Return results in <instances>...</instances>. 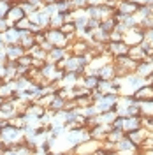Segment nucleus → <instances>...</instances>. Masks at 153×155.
<instances>
[{"instance_id":"obj_1","label":"nucleus","mask_w":153,"mask_h":155,"mask_svg":"<svg viewBox=\"0 0 153 155\" xmlns=\"http://www.w3.org/2000/svg\"><path fill=\"white\" fill-rule=\"evenodd\" d=\"M44 35H46V41L51 42L53 46H62L65 48L69 44V39L67 35L62 32L60 28H49V30H44Z\"/></svg>"},{"instance_id":"obj_2","label":"nucleus","mask_w":153,"mask_h":155,"mask_svg":"<svg viewBox=\"0 0 153 155\" xmlns=\"http://www.w3.org/2000/svg\"><path fill=\"white\" fill-rule=\"evenodd\" d=\"M106 51L113 53V57H120V55H127L129 53V46L125 44L123 41H111L109 46L106 48Z\"/></svg>"},{"instance_id":"obj_3","label":"nucleus","mask_w":153,"mask_h":155,"mask_svg":"<svg viewBox=\"0 0 153 155\" xmlns=\"http://www.w3.org/2000/svg\"><path fill=\"white\" fill-rule=\"evenodd\" d=\"M27 53V49L23 48L19 42H14V44H7L5 46V55L9 60H18L21 55H25Z\"/></svg>"},{"instance_id":"obj_4","label":"nucleus","mask_w":153,"mask_h":155,"mask_svg":"<svg viewBox=\"0 0 153 155\" xmlns=\"http://www.w3.org/2000/svg\"><path fill=\"white\" fill-rule=\"evenodd\" d=\"M4 39L7 44H14V42H19V30L16 27H9V28L4 32Z\"/></svg>"},{"instance_id":"obj_5","label":"nucleus","mask_w":153,"mask_h":155,"mask_svg":"<svg viewBox=\"0 0 153 155\" xmlns=\"http://www.w3.org/2000/svg\"><path fill=\"white\" fill-rule=\"evenodd\" d=\"M113 74H115V65L106 64V65H102L100 69H97V76L100 78V79H111Z\"/></svg>"},{"instance_id":"obj_6","label":"nucleus","mask_w":153,"mask_h":155,"mask_svg":"<svg viewBox=\"0 0 153 155\" xmlns=\"http://www.w3.org/2000/svg\"><path fill=\"white\" fill-rule=\"evenodd\" d=\"M63 23H65L63 14H62V12H55V14H51V18H49V28H60Z\"/></svg>"},{"instance_id":"obj_7","label":"nucleus","mask_w":153,"mask_h":155,"mask_svg":"<svg viewBox=\"0 0 153 155\" xmlns=\"http://www.w3.org/2000/svg\"><path fill=\"white\" fill-rule=\"evenodd\" d=\"M141 127V124H139V120L137 118H125L123 120V129L125 130H135V129H139Z\"/></svg>"},{"instance_id":"obj_8","label":"nucleus","mask_w":153,"mask_h":155,"mask_svg":"<svg viewBox=\"0 0 153 155\" xmlns=\"http://www.w3.org/2000/svg\"><path fill=\"white\" fill-rule=\"evenodd\" d=\"M99 79H100V78L97 76V74H90V76L85 78L83 85H85L86 88H90V90H93V88H97V85H99Z\"/></svg>"},{"instance_id":"obj_9","label":"nucleus","mask_w":153,"mask_h":155,"mask_svg":"<svg viewBox=\"0 0 153 155\" xmlns=\"http://www.w3.org/2000/svg\"><path fill=\"white\" fill-rule=\"evenodd\" d=\"M153 65L150 64V62H143V64H137V74H141V76H146V74H150L151 72Z\"/></svg>"},{"instance_id":"obj_10","label":"nucleus","mask_w":153,"mask_h":155,"mask_svg":"<svg viewBox=\"0 0 153 155\" xmlns=\"http://www.w3.org/2000/svg\"><path fill=\"white\" fill-rule=\"evenodd\" d=\"M30 25H32V21H30L27 16H25V18H21L19 21H16V23H14V27H16L18 30H30Z\"/></svg>"},{"instance_id":"obj_11","label":"nucleus","mask_w":153,"mask_h":155,"mask_svg":"<svg viewBox=\"0 0 153 155\" xmlns=\"http://www.w3.org/2000/svg\"><path fill=\"white\" fill-rule=\"evenodd\" d=\"M19 5H21V9H23L25 14H32V12L37 11V7H35L34 4H30V2H23V4H19Z\"/></svg>"},{"instance_id":"obj_12","label":"nucleus","mask_w":153,"mask_h":155,"mask_svg":"<svg viewBox=\"0 0 153 155\" xmlns=\"http://www.w3.org/2000/svg\"><path fill=\"white\" fill-rule=\"evenodd\" d=\"M151 81H153V76H151Z\"/></svg>"}]
</instances>
